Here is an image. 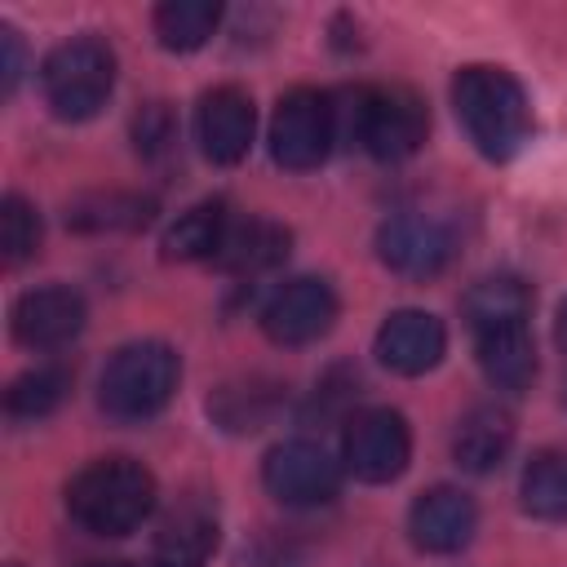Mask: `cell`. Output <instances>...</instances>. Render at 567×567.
Wrapping results in <instances>:
<instances>
[{
    "mask_svg": "<svg viewBox=\"0 0 567 567\" xmlns=\"http://www.w3.org/2000/svg\"><path fill=\"white\" fill-rule=\"evenodd\" d=\"M452 111L483 159H509L532 137V106L523 84L492 62H470L452 75Z\"/></svg>",
    "mask_w": 567,
    "mask_h": 567,
    "instance_id": "obj_1",
    "label": "cell"
},
{
    "mask_svg": "<svg viewBox=\"0 0 567 567\" xmlns=\"http://www.w3.org/2000/svg\"><path fill=\"white\" fill-rule=\"evenodd\" d=\"M155 474L133 456H97L66 483V514L89 536H128L155 509Z\"/></svg>",
    "mask_w": 567,
    "mask_h": 567,
    "instance_id": "obj_2",
    "label": "cell"
},
{
    "mask_svg": "<svg viewBox=\"0 0 567 567\" xmlns=\"http://www.w3.org/2000/svg\"><path fill=\"white\" fill-rule=\"evenodd\" d=\"M182 381V354L168 341L120 346L97 377V408L120 425H142L168 408Z\"/></svg>",
    "mask_w": 567,
    "mask_h": 567,
    "instance_id": "obj_3",
    "label": "cell"
},
{
    "mask_svg": "<svg viewBox=\"0 0 567 567\" xmlns=\"http://www.w3.org/2000/svg\"><path fill=\"white\" fill-rule=\"evenodd\" d=\"M115 89V53L102 35H71L40 62V93L58 120H93Z\"/></svg>",
    "mask_w": 567,
    "mask_h": 567,
    "instance_id": "obj_4",
    "label": "cell"
},
{
    "mask_svg": "<svg viewBox=\"0 0 567 567\" xmlns=\"http://www.w3.org/2000/svg\"><path fill=\"white\" fill-rule=\"evenodd\" d=\"M350 133L372 159L399 164L421 151V142L430 133V111L408 84H372V89L354 93Z\"/></svg>",
    "mask_w": 567,
    "mask_h": 567,
    "instance_id": "obj_5",
    "label": "cell"
},
{
    "mask_svg": "<svg viewBox=\"0 0 567 567\" xmlns=\"http://www.w3.org/2000/svg\"><path fill=\"white\" fill-rule=\"evenodd\" d=\"M341 128V111L323 89L297 84L275 102L270 115V159L288 173H310L328 159Z\"/></svg>",
    "mask_w": 567,
    "mask_h": 567,
    "instance_id": "obj_6",
    "label": "cell"
},
{
    "mask_svg": "<svg viewBox=\"0 0 567 567\" xmlns=\"http://www.w3.org/2000/svg\"><path fill=\"white\" fill-rule=\"evenodd\" d=\"M341 461L359 483H394L412 461V430L394 408H359L341 430Z\"/></svg>",
    "mask_w": 567,
    "mask_h": 567,
    "instance_id": "obj_7",
    "label": "cell"
},
{
    "mask_svg": "<svg viewBox=\"0 0 567 567\" xmlns=\"http://www.w3.org/2000/svg\"><path fill=\"white\" fill-rule=\"evenodd\" d=\"M261 483L266 492L288 505V509H315L328 505L341 487V465L310 439H288L275 443L261 461Z\"/></svg>",
    "mask_w": 567,
    "mask_h": 567,
    "instance_id": "obj_8",
    "label": "cell"
},
{
    "mask_svg": "<svg viewBox=\"0 0 567 567\" xmlns=\"http://www.w3.org/2000/svg\"><path fill=\"white\" fill-rule=\"evenodd\" d=\"M337 323V292L319 275H297L261 306V332L275 346H310Z\"/></svg>",
    "mask_w": 567,
    "mask_h": 567,
    "instance_id": "obj_9",
    "label": "cell"
},
{
    "mask_svg": "<svg viewBox=\"0 0 567 567\" xmlns=\"http://www.w3.org/2000/svg\"><path fill=\"white\" fill-rule=\"evenodd\" d=\"M452 230L430 213H394L377 230V257L403 279H434L452 261Z\"/></svg>",
    "mask_w": 567,
    "mask_h": 567,
    "instance_id": "obj_10",
    "label": "cell"
},
{
    "mask_svg": "<svg viewBox=\"0 0 567 567\" xmlns=\"http://www.w3.org/2000/svg\"><path fill=\"white\" fill-rule=\"evenodd\" d=\"M89 306L71 284H44L13 301V337L27 350H62L84 332Z\"/></svg>",
    "mask_w": 567,
    "mask_h": 567,
    "instance_id": "obj_11",
    "label": "cell"
},
{
    "mask_svg": "<svg viewBox=\"0 0 567 567\" xmlns=\"http://www.w3.org/2000/svg\"><path fill=\"white\" fill-rule=\"evenodd\" d=\"M252 133H257V106L248 97V89L239 84H217L199 97L195 106V137H199V151L230 168L248 155L252 146Z\"/></svg>",
    "mask_w": 567,
    "mask_h": 567,
    "instance_id": "obj_12",
    "label": "cell"
},
{
    "mask_svg": "<svg viewBox=\"0 0 567 567\" xmlns=\"http://www.w3.org/2000/svg\"><path fill=\"white\" fill-rule=\"evenodd\" d=\"M478 532V505L470 492L439 483L425 487L408 509V536L421 554H461Z\"/></svg>",
    "mask_w": 567,
    "mask_h": 567,
    "instance_id": "obj_13",
    "label": "cell"
},
{
    "mask_svg": "<svg viewBox=\"0 0 567 567\" xmlns=\"http://www.w3.org/2000/svg\"><path fill=\"white\" fill-rule=\"evenodd\" d=\"M443 350H447V328L430 310H394L372 337L377 363L390 368L394 377H421L439 368Z\"/></svg>",
    "mask_w": 567,
    "mask_h": 567,
    "instance_id": "obj_14",
    "label": "cell"
},
{
    "mask_svg": "<svg viewBox=\"0 0 567 567\" xmlns=\"http://www.w3.org/2000/svg\"><path fill=\"white\" fill-rule=\"evenodd\" d=\"M217 549V514L208 501L186 496L182 505L168 509L151 540V563L155 567H204Z\"/></svg>",
    "mask_w": 567,
    "mask_h": 567,
    "instance_id": "obj_15",
    "label": "cell"
},
{
    "mask_svg": "<svg viewBox=\"0 0 567 567\" xmlns=\"http://www.w3.org/2000/svg\"><path fill=\"white\" fill-rule=\"evenodd\" d=\"M292 248V230L284 221H270V217H244V221H230L213 266L221 275H235V279H257L266 270H275Z\"/></svg>",
    "mask_w": 567,
    "mask_h": 567,
    "instance_id": "obj_16",
    "label": "cell"
},
{
    "mask_svg": "<svg viewBox=\"0 0 567 567\" xmlns=\"http://www.w3.org/2000/svg\"><path fill=\"white\" fill-rule=\"evenodd\" d=\"M514 447V416L501 403L470 408L452 430V461L470 474H492Z\"/></svg>",
    "mask_w": 567,
    "mask_h": 567,
    "instance_id": "obj_17",
    "label": "cell"
},
{
    "mask_svg": "<svg viewBox=\"0 0 567 567\" xmlns=\"http://www.w3.org/2000/svg\"><path fill=\"white\" fill-rule=\"evenodd\" d=\"M279 408H284V385L270 377H257V372L235 377L208 394V416L230 434H252V430L270 425Z\"/></svg>",
    "mask_w": 567,
    "mask_h": 567,
    "instance_id": "obj_18",
    "label": "cell"
},
{
    "mask_svg": "<svg viewBox=\"0 0 567 567\" xmlns=\"http://www.w3.org/2000/svg\"><path fill=\"white\" fill-rule=\"evenodd\" d=\"M478 350V368L483 377L505 390V394H523L536 381V341L527 323H509V328H492L474 337Z\"/></svg>",
    "mask_w": 567,
    "mask_h": 567,
    "instance_id": "obj_19",
    "label": "cell"
},
{
    "mask_svg": "<svg viewBox=\"0 0 567 567\" xmlns=\"http://www.w3.org/2000/svg\"><path fill=\"white\" fill-rule=\"evenodd\" d=\"M465 328L492 332V328H509V323H527L532 319V284H523L518 275H483L465 301H461Z\"/></svg>",
    "mask_w": 567,
    "mask_h": 567,
    "instance_id": "obj_20",
    "label": "cell"
},
{
    "mask_svg": "<svg viewBox=\"0 0 567 567\" xmlns=\"http://www.w3.org/2000/svg\"><path fill=\"white\" fill-rule=\"evenodd\" d=\"M230 213H226V199H199L190 204L159 239L164 248V261H213L226 230H230Z\"/></svg>",
    "mask_w": 567,
    "mask_h": 567,
    "instance_id": "obj_21",
    "label": "cell"
},
{
    "mask_svg": "<svg viewBox=\"0 0 567 567\" xmlns=\"http://www.w3.org/2000/svg\"><path fill=\"white\" fill-rule=\"evenodd\" d=\"M151 27L168 53H195L221 27V4L217 0H164L151 13Z\"/></svg>",
    "mask_w": 567,
    "mask_h": 567,
    "instance_id": "obj_22",
    "label": "cell"
},
{
    "mask_svg": "<svg viewBox=\"0 0 567 567\" xmlns=\"http://www.w3.org/2000/svg\"><path fill=\"white\" fill-rule=\"evenodd\" d=\"M518 496H523V509L532 518L563 523L567 518V447H540L523 465Z\"/></svg>",
    "mask_w": 567,
    "mask_h": 567,
    "instance_id": "obj_23",
    "label": "cell"
},
{
    "mask_svg": "<svg viewBox=\"0 0 567 567\" xmlns=\"http://www.w3.org/2000/svg\"><path fill=\"white\" fill-rule=\"evenodd\" d=\"M151 199L128 195V190H106V195H84L66 208V226L75 230H137L151 221Z\"/></svg>",
    "mask_w": 567,
    "mask_h": 567,
    "instance_id": "obj_24",
    "label": "cell"
},
{
    "mask_svg": "<svg viewBox=\"0 0 567 567\" xmlns=\"http://www.w3.org/2000/svg\"><path fill=\"white\" fill-rule=\"evenodd\" d=\"M66 385H71L66 368H31L4 390V412L13 421H44L66 399Z\"/></svg>",
    "mask_w": 567,
    "mask_h": 567,
    "instance_id": "obj_25",
    "label": "cell"
},
{
    "mask_svg": "<svg viewBox=\"0 0 567 567\" xmlns=\"http://www.w3.org/2000/svg\"><path fill=\"white\" fill-rule=\"evenodd\" d=\"M40 235H44V226H40L35 204L22 199V195H4L0 199V248H4V261L9 266L31 261L40 252Z\"/></svg>",
    "mask_w": 567,
    "mask_h": 567,
    "instance_id": "obj_26",
    "label": "cell"
},
{
    "mask_svg": "<svg viewBox=\"0 0 567 567\" xmlns=\"http://www.w3.org/2000/svg\"><path fill=\"white\" fill-rule=\"evenodd\" d=\"M133 137H137V151H142V155H159V151H168V142L177 137V124H173L168 106H164V102L142 106V115L133 120Z\"/></svg>",
    "mask_w": 567,
    "mask_h": 567,
    "instance_id": "obj_27",
    "label": "cell"
},
{
    "mask_svg": "<svg viewBox=\"0 0 567 567\" xmlns=\"http://www.w3.org/2000/svg\"><path fill=\"white\" fill-rule=\"evenodd\" d=\"M0 53H4V93H13L18 80H22V62H27L22 40H18L13 27H0Z\"/></svg>",
    "mask_w": 567,
    "mask_h": 567,
    "instance_id": "obj_28",
    "label": "cell"
},
{
    "mask_svg": "<svg viewBox=\"0 0 567 567\" xmlns=\"http://www.w3.org/2000/svg\"><path fill=\"white\" fill-rule=\"evenodd\" d=\"M554 337H558V346H567V297H563V306H558V319H554Z\"/></svg>",
    "mask_w": 567,
    "mask_h": 567,
    "instance_id": "obj_29",
    "label": "cell"
},
{
    "mask_svg": "<svg viewBox=\"0 0 567 567\" xmlns=\"http://www.w3.org/2000/svg\"><path fill=\"white\" fill-rule=\"evenodd\" d=\"M80 567H155V563H128V558H102V563H80Z\"/></svg>",
    "mask_w": 567,
    "mask_h": 567,
    "instance_id": "obj_30",
    "label": "cell"
},
{
    "mask_svg": "<svg viewBox=\"0 0 567 567\" xmlns=\"http://www.w3.org/2000/svg\"><path fill=\"white\" fill-rule=\"evenodd\" d=\"M9 567H22V563H9Z\"/></svg>",
    "mask_w": 567,
    "mask_h": 567,
    "instance_id": "obj_31",
    "label": "cell"
}]
</instances>
